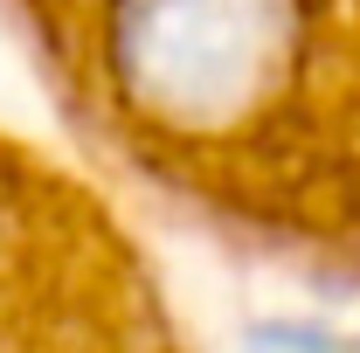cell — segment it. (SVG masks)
<instances>
[{
    "label": "cell",
    "instance_id": "cell-1",
    "mask_svg": "<svg viewBox=\"0 0 360 353\" xmlns=\"http://www.w3.org/2000/svg\"><path fill=\"white\" fill-rule=\"evenodd\" d=\"M298 0H118L111 63L139 111L215 132L291 77Z\"/></svg>",
    "mask_w": 360,
    "mask_h": 353
},
{
    "label": "cell",
    "instance_id": "cell-2",
    "mask_svg": "<svg viewBox=\"0 0 360 353\" xmlns=\"http://www.w3.org/2000/svg\"><path fill=\"white\" fill-rule=\"evenodd\" d=\"M243 353H340V340H333V333H319V326L270 319V326H257V333L243 340Z\"/></svg>",
    "mask_w": 360,
    "mask_h": 353
}]
</instances>
